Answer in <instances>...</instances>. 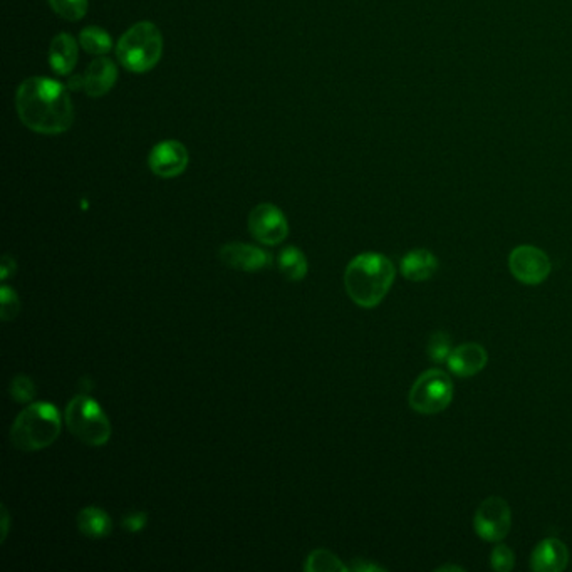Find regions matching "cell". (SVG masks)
<instances>
[{"mask_svg":"<svg viewBox=\"0 0 572 572\" xmlns=\"http://www.w3.org/2000/svg\"><path fill=\"white\" fill-rule=\"evenodd\" d=\"M395 282L393 262L375 252L354 257L344 272V287L354 304L373 309L385 299Z\"/></svg>","mask_w":572,"mask_h":572,"instance_id":"2","label":"cell"},{"mask_svg":"<svg viewBox=\"0 0 572 572\" xmlns=\"http://www.w3.org/2000/svg\"><path fill=\"white\" fill-rule=\"evenodd\" d=\"M569 562V549L564 542L549 537L536 546L531 556V569L536 572H562Z\"/></svg>","mask_w":572,"mask_h":572,"instance_id":"13","label":"cell"},{"mask_svg":"<svg viewBox=\"0 0 572 572\" xmlns=\"http://www.w3.org/2000/svg\"><path fill=\"white\" fill-rule=\"evenodd\" d=\"M118 79V68L109 59L99 56L84 73V91L89 98H101L113 89Z\"/></svg>","mask_w":572,"mask_h":572,"instance_id":"14","label":"cell"},{"mask_svg":"<svg viewBox=\"0 0 572 572\" xmlns=\"http://www.w3.org/2000/svg\"><path fill=\"white\" fill-rule=\"evenodd\" d=\"M79 44H81L84 51L91 54V56H104V54L111 51L113 39L101 27L89 26V27H84L79 34Z\"/></svg>","mask_w":572,"mask_h":572,"instance_id":"18","label":"cell"},{"mask_svg":"<svg viewBox=\"0 0 572 572\" xmlns=\"http://www.w3.org/2000/svg\"><path fill=\"white\" fill-rule=\"evenodd\" d=\"M220 260L230 269L244 272H257L271 265V255L265 250L252 247L247 244L232 242L220 249Z\"/></svg>","mask_w":572,"mask_h":572,"instance_id":"11","label":"cell"},{"mask_svg":"<svg viewBox=\"0 0 572 572\" xmlns=\"http://www.w3.org/2000/svg\"><path fill=\"white\" fill-rule=\"evenodd\" d=\"M188 161V150L177 140H165L158 143L148 156V167L160 178L180 177L187 170Z\"/></svg>","mask_w":572,"mask_h":572,"instance_id":"10","label":"cell"},{"mask_svg":"<svg viewBox=\"0 0 572 572\" xmlns=\"http://www.w3.org/2000/svg\"><path fill=\"white\" fill-rule=\"evenodd\" d=\"M22 125L41 135H61L74 123V106L66 86L51 78L34 76L16 93Z\"/></svg>","mask_w":572,"mask_h":572,"instance_id":"1","label":"cell"},{"mask_svg":"<svg viewBox=\"0 0 572 572\" xmlns=\"http://www.w3.org/2000/svg\"><path fill=\"white\" fill-rule=\"evenodd\" d=\"M512 525L509 504L500 497H489L479 505L473 517V529L480 539L500 542L507 537Z\"/></svg>","mask_w":572,"mask_h":572,"instance_id":"7","label":"cell"},{"mask_svg":"<svg viewBox=\"0 0 572 572\" xmlns=\"http://www.w3.org/2000/svg\"><path fill=\"white\" fill-rule=\"evenodd\" d=\"M68 88H69V89H74V91H78V89H84V76H76L73 79H69Z\"/></svg>","mask_w":572,"mask_h":572,"instance_id":"29","label":"cell"},{"mask_svg":"<svg viewBox=\"0 0 572 572\" xmlns=\"http://www.w3.org/2000/svg\"><path fill=\"white\" fill-rule=\"evenodd\" d=\"M453 400L452 378L442 369H428L411 386L408 403L420 415H437Z\"/></svg>","mask_w":572,"mask_h":572,"instance_id":"6","label":"cell"},{"mask_svg":"<svg viewBox=\"0 0 572 572\" xmlns=\"http://www.w3.org/2000/svg\"><path fill=\"white\" fill-rule=\"evenodd\" d=\"M453 351L452 348V338L443 331H437L432 334L430 341H428V356L433 363H447L448 356Z\"/></svg>","mask_w":572,"mask_h":572,"instance_id":"22","label":"cell"},{"mask_svg":"<svg viewBox=\"0 0 572 572\" xmlns=\"http://www.w3.org/2000/svg\"><path fill=\"white\" fill-rule=\"evenodd\" d=\"M279 269L289 281H302L307 274V259L301 250L287 247L279 255Z\"/></svg>","mask_w":572,"mask_h":572,"instance_id":"19","label":"cell"},{"mask_svg":"<svg viewBox=\"0 0 572 572\" xmlns=\"http://www.w3.org/2000/svg\"><path fill=\"white\" fill-rule=\"evenodd\" d=\"M0 316H2V321H12L16 319V316L19 314L21 309V304L19 299L16 296V292L12 291L11 287L4 286L2 287V297H0Z\"/></svg>","mask_w":572,"mask_h":572,"instance_id":"25","label":"cell"},{"mask_svg":"<svg viewBox=\"0 0 572 572\" xmlns=\"http://www.w3.org/2000/svg\"><path fill=\"white\" fill-rule=\"evenodd\" d=\"M61 433V415L51 403H34L16 418L11 428L12 445L21 452L49 447Z\"/></svg>","mask_w":572,"mask_h":572,"instance_id":"3","label":"cell"},{"mask_svg":"<svg viewBox=\"0 0 572 572\" xmlns=\"http://www.w3.org/2000/svg\"><path fill=\"white\" fill-rule=\"evenodd\" d=\"M163 36L153 22H136L116 44L118 61L130 73H148L160 63Z\"/></svg>","mask_w":572,"mask_h":572,"instance_id":"4","label":"cell"},{"mask_svg":"<svg viewBox=\"0 0 572 572\" xmlns=\"http://www.w3.org/2000/svg\"><path fill=\"white\" fill-rule=\"evenodd\" d=\"M438 269L435 254L427 249H413L406 254L400 264L403 277L411 282L428 281Z\"/></svg>","mask_w":572,"mask_h":572,"instance_id":"16","label":"cell"},{"mask_svg":"<svg viewBox=\"0 0 572 572\" xmlns=\"http://www.w3.org/2000/svg\"><path fill=\"white\" fill-rule=\"evenodd\" d=\"M11 271H14V260H12L9 255H5L4 260H2V279H4V281L9 279Z\"/></svg>","mask_w":572,"mask_h":572,"instance_id":"28","label":"cell"},{"mask_svg":"<svg viewBox=\"0 0 572 572\" xmlns=\"http://www.w3.org/2000/svg\"><path fill=\"white\" fill-rule=\"evenodd\" d=\"M52 11L56 12L64 21L76 22L81 21L89 2L88 0H49Z\"/></svg>","mask_w":572,"mask_h":572,"instance_id":"21","label":"cell"},{"mask_svg":"<svg viewBox=\"0 0 572 572\" xmlns=\"http://www.w3.org/2000/svg\"><path fill=\"white\" fill-rule=\"evenodd\" d=\"M487 363H489V354L484 346L477 343L460 344L457 348H453L447 361L450 371L460 378H472V376L479 375Z\"/></svg>","mask_w":572,"mask_h":572,"instance_id":"12","label":"cell"},{"mask_svg":"<svg viewBox=\"0 0 572 572\" xmlns=\"http://www.w3.org/2000/svg\"><path fill=\"white\" fill-rule=\"evenodd\" d=\"M123 524H125L126 529H128V531L130 532L141 531V529L145 527L146 515L145 514H141V512H136V514H131V515H128Z\"/></svg>","mask_w":572,"mask_h":572,"instance_id":"26","label":"cell"},{"mask_svg":"<svg viewBox=\"0 0 572 572\" xmlns=\"http://www.w3.org/2000/svg\"><path fill=\"white\" fill-rule=\"evenodd\" d=\"M78 42L71 34L61 32L51 41L49 46V64L52 71L59 76L73 73L78 64Z\"/></svg>","mask_w":572,"mask_h":572,"instance_id":"15","label":"cell"},{"mask_svg":"<svg viewBox=\"0 0 572 572\" xmlns=\"http://www.w3.org/2000/svg\"><path fill=\"white\" fill-rule=\"evenodd\" d=\"M64 420L74 437L89 447H101L111 437L108 416L89 396H74L66 406Z\"/></svg>","mask_w":572,"mask_h":572,"instance_id":"5","label":"cell"},{"mask_svg":"<svg viewBox=\"0 0 572 572\" xmlns=\"http://www.w3.org/2000/svg\"><path fill=\"white\" fill-rule=\"evenodd\" d=\"M78 529L89 539H103L111 534V519L99 507H86L78 515Z\"/></svg>","mask_w":572,"mask_h":572,"instance_id":"17","label":"cell"},{"mask_svg":"<svg viewBox=\"0 0 572 572\" xmlns=\"http://www.w3.org/2000/svg\"><path fill=\"white\" fill-rule=\"evenodd\" d=\"M435 571L438 572H445V571H455V572H463L465 569L463 567H460V566H453V564H445V566H440L437 567Z\"/></svg>","mask_w":572,"mask_h":572,"instance_id":"31","label":"cell"},{"mask_svg":"<svg viewBox=\"0 0 572 572\" xmlns=\"http://www.w3.org/2000/svg\"><path fill=\"white\" fill-rule=\"evenodd\" d=\"M304 569L309 572L348 571V567L334 556L333 552L324 551V549L311 552Z\"/></svg>","mask_w":572,"mask_h":572,"instance_id":"20","label":"cell"},{"mask_svg":"<svg viewBox=\"0 0 572 572\" xmlns=\"http://www.w3.org/2000/svg\"><path fill=\"white\" fill-rule=\"evenodd\" d=\"M9 393H11L14 401L29 403L37 395V390H36V385L29 376L17 375L11 381Z\"/></svg>","mask_w":572,"mask_h":572,"instance_id":"23","label":"cell"},{"mask_svg":"<svg viewBox=\"0 0 572 572\" xmlns=\"http://www.w3.org/2000/svg\"><path fill=\"white\" fill-rule=\"evenodd\" d=\"M490 566L497 572H510L514 569L515 556L509 546L497 542V546L490 552Z\"/></svg>","mask_w":572,"mask_h":572,"instance_id":"24","label":"cell"},{"mask_svg":"<svg viewBox=\"0 0 572 572\" xmlns=\"http://www.w3.org/2000/svg\"><path fill=\"white\" fill-rule=\"evenodd\" d=\"M509 267L512 276L527 286L542 284L551 274L549 255L534 245H519L510 252Z\"/></svg>","mask_w":572,"mask_h":572,"instance_id":"8","label":"cell"},{"mask_svg":"<svg viewBox=\"0 0 572 572\" xmlns=\"http://www.w3.org/2000/svg\"><path fill=\"white\" fill-rule=\"evenodd\" d=\"M4 512V517H2V524H4V529H2V541L5 539V536H7V531H9V515H7V509L4 507L2 509Z\"/></svg>","mask_w":572,"mask_h":572,"instance_id":"30","label":"cell"},{"mask_svg":"<svg viewBox=\"0 0 572 572\" xmlns=\"http://www.w3.org/2000/svg\"><path fill=\"white\" fill-rule=\"evenodd\" d=\"M249 230L254 239L265 245H277L289 234V224L282 210L272 203H260L250 212Z\"/></svg>","mask_w":572,"mask_h":572,"instance_id":"9","label":"cell"},{"mask_svg":"<svg viewBox=\"0 0 572 572\" xmlns=\"http://www.w3.org/2000/svg\"><path fill=\"white\" fill-rule=\"evenodd\" d=\"M351 569L356 572H383L386 571L385 567H380V566H376V564H371V562L363 561V559H356L354 561L353 566H351Z\"/></svg>","mask_w":572,"mask_h":572,"instance_id":"27","label":"cell"}]
</instances>
